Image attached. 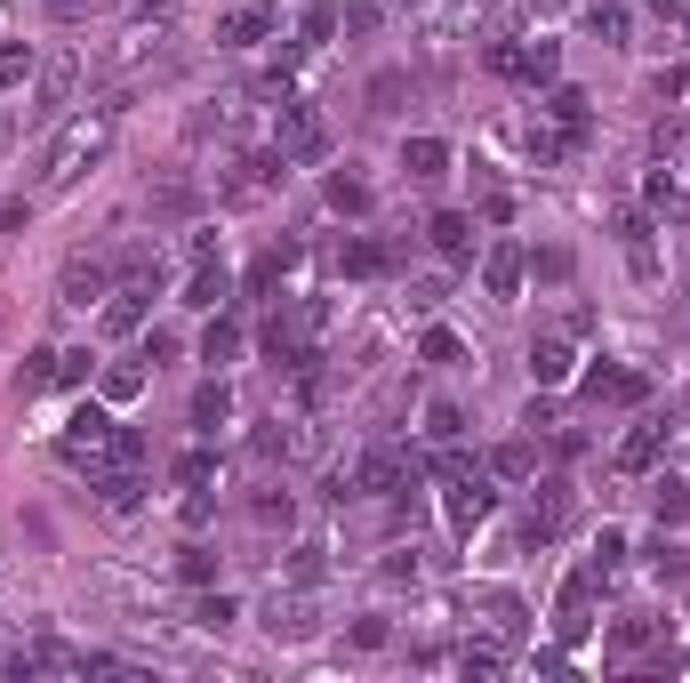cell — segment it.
<instances>
[{
    "instance_id": "cell-39",
    "label": "cell",
    "mask_w": 690,
    "mask_h": 683,
    "mask_svg": "<svg viewBox=\"0 0 690 683\" xmlns=\"http://www.w3.org/2000/svg\"><path fill=\"white\" fill-rule=\"evenodd\" d=\"M257 523H290V499L282 491H257Z\"/></svg>"
},
{
    "instance_id": "cell-6",
    "label": "cell",
    "mask_w": 690,
    "mask_h": 683,
    "mask_svg": "<svg viewBox=\"0 0 690 683\" xmlns=\"http://www.w3.org/2000/svg\"><path fill=\"white\" fill-rule=\"evenodd\" d=\"M73 81H81V64H73V57H49V64H41V89H32V121L64 113V97H73Z\"/></svg>"
},
{
    "instance_id": "cell-35",
    "label": "cell",
    "mask_w": 690,
    "mask_h": 683,
    "mask_svg": "<svg viewBox=\"0 0 690 683\" xmlns=\"http://www.w3.org/2000/svg\"><path fill=\"white\" fill-rule=\"evenodd\" d=\"M210 474H217L210 451H185V459H177V483H210Z\"/></svg>"
},
{
    "instance_id": "cell-13",
    "label": "cell",
    "mask_w": 690,
    "mask_h": 683,
    "mask_svg": "<svg viewBox=\"0 0 690 683\" xmlns=\"http://www.w3.org/2000/svg\"><path fill=\"white\" fill-rule=\"evenodd\" d=\"M659 451H667V426H635V434H627V451H618V466L642 474V466H659Z\"/></svg>"
},
{
    "instance_id": "cell-28",
    "label": "cell",
    "mask_w": 690,
    "mask_h": 683,
    "mask_svg": "<svg viewBox=\"0 0 690 683\" xmlns=\"http://www.w3.org/2000/svg\"><path fill=\"white\" fill-rule=\"evenodd\" d=\"M345 273H386V242H354L345 250Z\"/></svg>"
},
{
    "instance_id": "cell-18",
    "label": "cell",
    "mask_w": 690,
    "mask_h": 683,
    "mask_svg": "<svg viewBox=\"0 0 690 683\" xmlns=\"http://www.w3.org/2000/svg\"><path fill=\"white\" fill-rule=\"evenodd\" d=\"M32 73H41V57H32V41H9V49H0V89H24Z\"/></svg>"
},
{
    "instance_id": "cell-15",
    "label": "cell",
    "mask_w": 690,
    "mask_h": 683,
    "mask_svg": "<svg viewBox=\"0 0 690 683\" xmlns=\"http://www.w3.org/2000/svg\"><path fill=\"white\" fill-rule=\"evenodd\" d=\"M225 419H233V386L217 379V386H201V394H193V426H201V434H217Z\"/></svg>"
},
{
    "instance_id": "cell-30",
    "label": "cell",
    "mask_w": 690,
    "mask_h": 683,
    "mask_svg": "<svg viewBox=\"0 0 690 683\" xmlns=\"http://www.w3.org/2000/svg\"><path fill=\"white\" fill-rule=\"evenodd\" d=\"M193 620H201V627H233V595H201Z\"/></svg>"
},
{
    "instance_id": "cell-32",
    "label": "cell",
    "mask_w": 690,
    "mask_h": 683,
    "mask_svg": "<svg viewBox=\"0 0 690 683\" xmlns=\"http://www.w3.org/2000/svg\"><path fill=\"white\" fill-rule=\"evenodd\" d=\"M290 579H297V587H314V579H322V546H297V555H290Z\"/></svg>"
},
{
    "instance_id": "cell-24",
    "label": "cell",
    "mask_w": 690,
    "mask_h": 683,
    "mask_svg": "<svg viewBox=\"0 0 690 683\" xmlns=\"http://www.w3.org/2000/svg\"><path fill=\"white\" fill-rule=\"evenodd\" d=\"M458 667H466V675H506V652H498V643H466Z\"/></svg>"
},
{
    "instance_id": "cell-27",
    "label": "cell",
    "mask_w": 690,
    "mask_h": 683,
    "mask_svg": "<svg viewBox=\"0 0 690 683\" xmlns=\"http://www.w3.org/2000/svg\"><path fill=\"white\" fill-rule=\"evenodd\" d=\"M682 515H690V483L667 474V483H659V523H682Z\"/></svg>"
},
{
    "instance_id": "cell-40",
    "label": "cell",
    "mask_w": 690,
    "mask_h": 683,
    "mask_svg": "<svg viewBox=\"0 0 690 683\" xmlns=\"http://www.w3.org/2000/svg\"><path fill=\"white\" fill-rule=\"evenodd\" d=\"M690 81H682V64H667V73H650V97H682Z\"/></svg>"
},
{
    "instance_id": "cell-10",
    "label": "cell",
    "mask_w": 690,
    "mask_h": 683,
    "mask_svg": "<svg viewBox=\"0 0 690 683\" xmlns=\"http://www.w3.org/2000/svg\"><path fill=\"white\" fill-rule=\"evenodd\" d=\"M481 282H490V298H514V290H522V250L498 242L490 258H481Z\"/></svg>"
},
{
    "instance_id": "cell-25",
    "label": "cell",
    "mask_w": 690,
    "mask_h": 683,
    "mask_svg": "<svg viewBox=\"0 0 690 683\" xmlns=\"http://www.w3.org/2000/svg\"><path fill=\"white\" fill-rule=\"evenodd\" d=\"M555 64H562L555 41H530V49H522V73H530V81H555Z\"/></svg>"
},
{
    "instance_id": "cell-31",
    "label": "cell",
    "mask_w": 690,
    "mask_h": 683,
    "mask_svg": "<svg viewBox=\"0 0 690 683\" xmlns=\"http://www.w3.org/2000/svg\"><path fill=\"white\" fill-rule=\"evenodd\" d=\"M329 201L337 210H369V185L362 178H329Z\"/></svg>"
},
{
    "instance_id": "cell-23",
    "label": "cell",
    "mask_w": 690,
    "mask_h": 683,
    "mask_svg": "<svg viewBox=\"0 0 690 683\" xmlns=\"http://www.w3.org/2000/svg\"><path fill=\"white\" fill-rule=\"evenodd\" d=\"M426 434H434V442H458V434H466V410H458V402H434V410H426Z\"/></svg>"
},
{
    "instance_id": "cell-9",
    "label": "cell",
    "mask_w": 690,
    "mask_h": 683,
    "mask_svg": "<svg viewBox=\"0 0 690 683\" xmlns=\"http://www.w3.org/2000/svg\"><path fill=\"white\" fill-rule=\"evenodd\" d=\"M426 233H434V250H442V258H458V265L474 258V218H466V210H442Z\"/></svg>"
},
{
    "instance_id": "cell-21",
    "label": "cell",
    "mask_w": 690,
    "mask_h": 683,
    "mask_svg": "<svg viewBox=\"0 0 690 683\" xmlns=\"http://www.w3.org/2000/svg\"><path fill=\"white\" fill-rule=\"evenodd\" d=\"M177 579H185V587H210V579H217V555H210V546H177Z\"/></svg>"
},
{
    "instance_id": "cell-41",
    "label": "cell",
    "mask_w": 690,
    "mask_h": 683,
    "mask_svg": "<svg viewBox=\"0 0 690 683\" xmlns=\"http://www.w3.org/2000/svg\"><path fill=\"white\" fill-rule=\"evenodd\" d=\"M0 314H9V298H0Z\"/></svg>"
},
{
    "instance_id": "cell-26",
    "label": "cell",
    "mask_w": 690,
    "mask_h": 683,
    "mask_svg": "<svg viewBox=\"0 0 690 683\" xmlns=\"http://www.w3.org/2000/svg\"><path fill=\"white\" fill-rule=\"evenodd\" d=\"M233 354H241V330L233 322H217L210 338H201V362H233Z\"/></svg>"
},
{
    "instance_id": "cell-17",
    "label": "cell",
    "mask_w": 690,
    "mask_h": 683,
    "mask_svg": "<svg viewBox=\"0 0 690 683\" xmlns=\"http://www.w3.org/2000/svg\"><path fill=\"white\" fill-rule=\"evenodd\" d=\"M442 161H450L442 137H409V145H402V169H409V178H442Z\"/></svg>"
},
{
    "instance_id": "cell-22",
    "label": "cell",
    "mask_w": 690,
    "mask_h": 683,
    "mask_svg": "<svg viewBox=\"0 0 690 683\" xmlns=\"http://www.w3.org/2000/svg\"><path fill=\"white\" fill-rule=\"evenodd\" d=\"M250 41H265V17L257 9H233L225 17V49H250Z\"/></svg>"
},
{
    "instance_id": "cell-5",
    "label": "cell",
    "mask_w": 690,
    "mask_h": 683,
    "mask_svg": "<svg viewBox=\"0 0 690 683\" xmlns=\"http://www.w3.org/2000/svg\"><path fill=\"white\" fill-rule=\"evenodd\" d=\"M314 627H322V620H314V603H305V595H273V603H265V635H273V643H305Z\"/></svg>"
},
{
    "instance_id": "cell-1",
    "label": "cell",
    "mask_w": 690,
    "mask_h": 683,
    "mask_svg": "<svg viewBox=\"0 0 690 683\" xmlns=\"http://www.w3.org/2000/svg\"><path fill=\"white\" fill-rule=\"evenodd\" d=\"M113 129H121V106H89L81 121H64V129H57V145L41 153V185H73L89 161H105Z\"/></svg>"
},
{
    "instance_id": "cell-14",
    "label": "cell",
    "mask_w": 690,
    "mask_h": 683,
    "mask_svg": "<svg viewBox=\"0 0 690 683\" xmlns=\"http://www.w3.org/2000/svg\"><path fill=\"white\" fill-rule=\"evenodd\" d=\"M97 499H105L113 515H129V506L145 499V483H136V466H113V474H97Z\"/></svg>"
},
{
    "instance_id": "cell-34",
    "label": "cell",
    "mask_w": 690,
    "mask_h": 683,
    "mask_svg": "<svg viewBox=\"0 0 690 683\" xmlns=\"http://www.w3.org/2000/svg\"><path fill=\"white\" fill-rule=\"evenodd\" d=\"M426 362H466V346H458L450 330H426Z\"/></svg>"
},
{
    "instance_id": "cell-29",
    "label": "cell",
    "mask_w": 690,
    "mask_h": 683,
    "mask_svg": "<svg viewBox=\"0 0 690 683\" xmlns=\"http://www.w3.org/2000/svg\"><path fill=\"white\" fill-rule=\"evenodd\" d=\"M490 466L506 474V483H522V474H530V442H506V451H498Z\"/></svg>"
},
{
    "instance_id": "cell-7",
    "label": "cell",
    "mask_w": 690,
    "mask_h": 683,
    "mask_svg": "<svg viewBox=\"0 0 690 683\" xmlns=\"http://www.w3.org/2000/svg\"><path fill=\"white\" fill-rule=\"evenodd\" d=\"M538 491H546V499L530 506V546H538V539H562V531H570V483H538Z\"/></svg>"
},
{
    "instance_id": "cell-3",
    "label": "cell",
    "mask_w": 690,
    "mask_h": 683,
    "mask_svg": "<svg viewBox=\"0 0 690 683\" xmlns=\"http://www.w3.org/2000/svg\"><path fill=\"white\" fill-rule=\"evenodd\" d=\"M450 483V531H474V523H490V506H498V491L481 483V474L466 466V474H442Z\"/></svg>"
},
{
    "instance_id": "cell-12",
    "label": "cell",
    "mask_w": 690,
    "mask_h": 683,
    "mask_svg": "<svg viewBox=\"0 0 690 683\" xmlns=\"http://www.w3.org/2000/svg\"><path fill=\"white\" fill-rule=\"evenodd\" d=\"M530 379L538 386H562L570 379V346H562V338H538V346H530Z\"/></svg>"
},
{
    "instance_id": "cell-38",
    "label": "cell",
    "mask_w": 690,
    "mask_h": 683,
    "mask_svg": "<svg viewBox=\"0 0 690 683\" xmlns=\"http://www.w3.org/2000/svg\"><path fill=\"white\" fill-rule=\"evenodd\" d=\"M89 370H97V354H57V379H64V386H81Z\"/></svg>"
},
{
    "instance_id": "cell-36",
    "label": "cell",
    "mask_w": 690,
    "mask_h": 683,
    "mask_svg": "<svg viewBox=\"0 0 690 683\" xmlns=\"http://www.w3.org/2000/svg\"><path fill=\"white\" fill-rule=\"evenodd\" d=\"M618 563H627V539L602 531V539H595V571H618Z\"/></svg>"
},
{
    "instance_id": "cell-37",
    "label": "cell",
    "mask_w": 690,
    "mask_h": 683,
    "mask_svg": "<svg viewBox=\"0 0 690 683\" xmlns=\"http://www.w3.org/2000/svg\"><path fill=\"white\" fill-rule=\"evenodd\" d=\"M136 386H145V379H136V370H129V362H113V370H105V394H113V402H129Z\"/></svg>"
},
{
    "instance_id": "cell-19",
    "label": "cell",
    "mask_w": 690,
    "mask_h": 683,
    "mask_svg": "<svg viewBox=\"0 0 690 683\" xmlns=\"http://www.w3.org/2000/svg\"><path fill=\"white\" fill-rule=\"evenodd\" d=\"M185 305H225V265L201 258V265H193V282H185Z\"/></svg>"
},
{
    "instance_id": "cell-8",
    "label": "cell",
    "mask_w": 690,
    "mask_h": 683,
    "mask_svg": "<svg viewBox=\"0 0 690 683\" xmlns=\"http://www.w3.org/2000/svg\"><path fill=\"white\" fill-rule=\"evenodd\" d=\"M97 298H113V273L97 258H73L64 265V305H97Z\"/></svg>"
},
{
    "instance_id": "cell-33",
    "label": "cell",
    "mask_w": 690,
    "mask_h": 683,
    "mask_svg": "<svg viewBox=\"0 0 690 683\" xmlns=\"http://www.w3.org/2000/svg\"><path fill=\"white\" fill-rule=\"evenodd\" d=\"M595 32L618 49V41H627V9H618V0H610V9H595Z\"/></svg>"
},
{
    "instance_id": "cell-16",
    "label": "cell",
    "mask_w": 690,
    "mask_h": 683,
    "mask_svg": "<svg viewBox=\"0 0 690 683\" xmlns=\"http://www.w3.org/2000/svg\"><path fill=\"white\" fill-rule=\"evenodd\" d=\"M136 322H145V290L129 282V290H113V298H105V330H113V338H129Z\"/></svg>"
},
{
    "instance_id": "cell-4",
    "label": "cell",
    "mask_w": 690,
    "mask_h": 683,
    "mask_svg": "<svg viewBox=\"0 0 690 683\" xmlns=\"http://www.w3.org/2000/svg\"><path fill=\"white\" fill-rule=\"evenodd\" d=\"M595 579H602L595 563H586V571H570V579H562V603H555V627H562V643H578L586 627H595V620H586V611H595Z\"/></svg>"
},
{
    "instance_id": "cell-20",
    "label": "cell",
    "mask_w": 690,
    "mask_h": 683,
    "mask_svg": "<svg viewBox=\"0 0 690 683\" xmlns=\"http://www.w3.org/2000/svg\"><path fill=\"white\" fill-rule=\"evenodd\" d=\"M546 113H555V129L586 137V97H578V89H555V97H546Z\"/></svg>"
},
{
    "instance_id": "cell-11",
    "label": "cell",
    "mask_w": 690,
    "mask_h": 683,
    "mask_svg": "<svg viewBox=\"0 0 690 683\" xmlns=\"http://www.w3.org/2000/svg\"><path fill=\"white\" fill-rule=\"evenodd\" d=\"M586 394L595 402H642V370H586Z\"/></svg>"
},
{
    "instance_id": "cell-2",
    "label": "cell",
    "mask_w": 690,
    "mask_h": 683,
    "mask_svg": "<svg viewBox=\"0 0 690 683\" xmlns=\"http://www.w3.org/2000/svg\"><path fill=\"white\" fill-rule=\"evenodd\" d=\"M273 145H282V161L314 169V161L329 153V129H322V113H314V106H297V97H282V113H273Z\"/></svg>"
}]
</instances>
